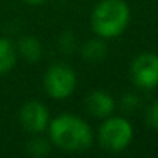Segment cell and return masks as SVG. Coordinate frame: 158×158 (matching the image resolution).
Returning <instances> with one entry per match:
<instances>
[{
    "instance_id": "obj_6",
    "label": "cell",
    "mask_w": 158,
    "mask_h": 158,
    "mask_svg": "<svg viewBox=\"0 0 158 158\" xmlns=\"http://www.w3.org/2000/svg\"><path fill=\"white\" fill-rule=\"evenodd\" d=\"M50 119V110L40 101H28L19 112L20 126L31 135H40L47 132Z\"/></svg>"
},
{
    "instance_id": "obj_13",
    "label": "cell",
    "mask_w": 158,
    "mask_h": 158,
    "mask_svg": "<svg viewBox=\"0 0 158 158\" xmlns=\"http://www.w3.org/2000/svg\"><path fill=\"white\" fill-rule=\"evenodd\" d=\"M119 106H121L123 110L132 112V110H135V109L139 106V98H138V95H135V93H126V95L121 96Z\"/></svg>"
},
{
    "instance_id": "obj_5",
    "label": "cell",
    "mask_w": 158,
    "mask_h": 158,
    "mask_svg": "<svg viewBox=\"0 0 158 158\" xmlns=\"http://www.w3.org/2000/svg\"><path fill=\"white\" fill-rule=\"evenodd\" d=\"M132 82L143 90L158 87V56L153 53H141L130 64Z\"/></svg>"
},
{
    "instance_id": "obj_15",
    "label": "cell",
    "mask_w": 158,
    "mask_h": 158,
    "mask_svg": "<svg viewBox=\"0 0 158 158\" xmlns=\"http://www.w3.org/2000/svg\"><path fill=\"white\" fill-rule=\"evenodd\" d=\"M23 3H27V5H30V6H39V5H44V3H47L48 0H22Z\"/></svg>"
},
{
    "instance_id": "obj_1",
    "label": "cell",
    "mask_w": 158,
    "mask_h": 158,
    "mask_svg": "<svg viewBox=\"0 0 158 158\" xmlns=\"http://www.w3.org/2000/svg\"><path fill=\"white\" fill-rule=\"evenodd\" d=\"M47 130L51 144L64 152H84L95 143V132L92 126L82 116L74 113H60L54 116L50 119Z\"/></svg>"
},
{
    "instance_id": "obj_7",
    "label": "cell",
    "mask_w": 158,
    "mask_h": 158,
    "mask_svg": "<svg viewBox=\"0 0 158 158\" xmlns=\"http://www.w3.org/2000/svg\"><path fill=\"white\" fill-rule=\"evenodd\" d=\"M116 102L113 96L106 90H93L85 98V109L87 112L98 119H104L113 115Z\"/></svg>"
},
{
    "instance_id": "obj_10",
    "label": "cell",
    "mask_w": 158,
    "mask_h": 158,
    "mask_svg": "<svg viewBox=\"0 0 158 158\" xmlns=\"http://www.w3.org/2000/svg\"><path fill=\"white\" fill-rule=\"evenodd\" d=\"M19 54L16 44L6 37H0V76L8 74L17 64Z\"/></svg>"
},
{
    "instance_id": "obj_9",
    "label": "cell",
    "mask_w": 158,
    "mask_h": 158,
    "mask_svg": "<svg viewBox=\"0 0 158 158\" xmlns=\"http://www.w3.org/2000/svg\"><path fill=\"white\" fill-rule=\"evenodd\" d=\"M79 51H81V57L89 64L102 62L109 54V48H107L106 40L98 37V36L93 39H89L85 44H82Z\"/></svg>"
},
{
    "instance_id": "obj_4",
    "label": "cell",
    "mask_w": 158,
    "mask_h": 158,
    "mask_svg": "<svg viewBox=\"0 0 158 158\" xmlns=\"http://www.w3.org/2000/svg\"><path fill=\"white\" fill-rule=\"evenodd\" d=\"M42 85L45 93L56 101L68 99L76 87H77V76L73 67L64 62H56L50 65L44 74Z\"/></svg>"
},
{
    "instance_id": "obj_14",
    "label": "cell",
    "mask_w": 158,
    "mask_h": 158,
    "mask_svg": "<svg viewBox=\"0 0 158 158\" xmlns=\"http://www.w3.org/2000/svg\"><path fill=\"white\" fill-rule=\"evenodd\" d=\"M144 118H146V124H147V126H150L152 129H156V130H158V99L153 101V102L147 107Z\"/></svg>"
},
{
    "instance_id": "obj_2",
    "label": "cell",
    "mask_w": 158,
    "mask_h": 158,
    "mask_svg": "<svg viewBox=\"0 0 158 158\" xmlns=\"http://www.w3.org/2000/svg\"><path fill=\"white\" fill-rule=\"evenodd\" d=\"M130 22V8L124 0H99L90 16L95 36L110 40L119 37Z\"/></svg>"
},
{
    "instance_id": "obj_3",
    "label": "cell",
    "mask_w": 158,
    "mask_h": 158,
    "mask_svg": "<svg viewBox=\"0 0 158 158\" xmlns=\"http://www.w3.org/2000/svg\"><path fill=\"white\" fill-rule=\"evenodd\" d=\"M133 139V127L130 121L123 116H107L102 119L98 129V143L99 146L110 152L119 153L126 150Z\"/></svg>"
},
{
    "instance_id": "obj_12",
    "label": "cell",
    "mask_w": 158,
    "mask_h": 158,
    "mask_svg": "<svg viewBox=\"0 0 158 158\" xmlns=\"http://www.w3.org/2000/svg\"><path fill=\"white\" fill-rule=\"evenodd\" d=\"M77 48V40L73 31H64L57 37V50L64 54H71Z\"/></svg>"
},
{
    "instance_id": "obj_8",
    "label": "cell",
    "mask_w": 158,
    "mask_h": 158,
    "mask_svg": "<svg viewBox=\"0 0 158 158\" xmlns=\"http://www.w3.org/2000/svg\"><path fill=\"white\" fill-rule=\"evenodd\" d=\"M16 50H17L19 57H22L28 64L39 62L42 59V54H44L42 44L34 36H22L16 44Z\"/></svg>"
},
{
    "instance_id": "obj_11",
    "label": "cell",
    "mask_w": 158,
    "mask_h": 158,
    "mask_svg": "<svg viewBox=\"0 0 158 158\" xmlns=\"http://www.w3.org/2000/svg\"><path fill=\"white\" fill-rule=\"evenodd\" d=\"M51 141L40 135H33V138L27 144V152L33 158H44L51 152Z\"/></svg>"
}]
</instances>
